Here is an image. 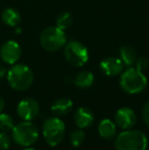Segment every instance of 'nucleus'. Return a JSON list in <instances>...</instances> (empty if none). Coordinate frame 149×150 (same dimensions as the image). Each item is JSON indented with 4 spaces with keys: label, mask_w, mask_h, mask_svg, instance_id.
Returning <instances> with one entry per match:
<instances>
[{
    "label": "nucleus",
    "mask_w": 149,
    "mask_h": 150,
    "mask_svg": "<svg viewBox=\"0 0 149 150\" xmlns=\"http://www.w3.org/2000/svg\"><path fill=\"white\" fill-rule=\"evenodd\" d=\"M147 137L139 130H125L115 139V150H146Z\"/></svg>",
    "instance_id": "f257e3e1"
},
{
    "label": "nucleus",
    "mask_w": 149,
    "mask_h": 150,
    "mask_svg": "<svg viewBox=\"0 0 149 150\" xmlns=\"http://www.w3.org/2000/svg\"><path fill=\"white\" fill-rule=\"evenodd\" d=\"M119 84L125 92L129 94H138L145 90L147 86V78L136 67H130L121 74Z\"/></svg>",
    "instance_id": "f03ea898"
},
{
    "label": "nucleus",
    "mask_w": 149,
    "mask_h": 150,
    "mask_svg": "<svg viewBox=\"0 0 149 150\" xmlns=\"http://www.w3.org/2000/svg\"><path fill=\"white\" fill-rule=\"evenodd\" d=\"M6 75L8 84L12 89L16 91L29 89L34 82V74L26 64H14Z\"/></svg>",
    "instance_id": "7ed1b4c3"
},
{
    "label": "nucleus",
    "mask_w": 149,
    "mask_h": 150,
    "mask_svg": "<svg viewBox=\"0 0 149 150\" xmlns=\"http://www.w3.org/2000/svg\"><path fill=\"white\" fill-rule=\"evenodd\" d=\"M11 133L14 142L23 147L31 146L39 138V130L30 120H24L16 125Z\"/></svg>",
    "instance_id": "20e7f679"
},
{
    "label": "nucleus",
    "mask_w": 149,
    "mask_h": 150,
    "mask_svg": "<svg viewBox=\"0 0 149 150\" xmlns=\"http://www.w3.org/2000/svg\"><path fill=\"white\" fill-rule=\"evenodd\" d=\"M66 33L58 27H48L40 35L41 46L50 52L59 50L66 45Z\"/></svg>",
    "instance_id": "39448f33"
},
{
    "label": "nucleus",
    "mask_w": 149,
    "mask_h": 150,
    "mask_svg": "<svg viewBox=\"0 0 149 150\" xmlns=\"http://www.w3.org/2000/svg\"><path fill=\"white\" fill-rule=\"evenodd\" d=\"M42 132L49 146H57L66 134V125L58 117H49L44 122Z\"/></svg>",
    "instance_id": "423d86ee"
},
{
    "label": "nucleus",
    "mask_w": 149,
    "mask_h": 150,
    "mask_svg": "<svg viewBox=\"0 0 149 150\" xmlns=\"http://www.w3.org/2000/svg\"><path fill=\"white\" fill-rule=\"evenodd\" d=\"M66 60L73 67H83L89 59V51L81 42L71 40L64 46Z\"/></svg>",
    "instance_id": "0eeeda50"
},
{
    "label": "nucleus",
    "mask_w": 149,
    "mask_h": 150,
    "mask_svg": "<svg viewBox=\"0 0 149 150\" xmlns=\"http://www.w3.org/2000/svg\"><path fill=\"white\" fill-rule=\"evenodd\" d=\"M20 55H22V49L20 44L13 40L6 41L0 48V57L7 64H14L18 62Z\"/></svg>",
    "instance_id": "6e6552de"
},
{
    "label": "nucleus",
    "mask_w": 149,
    "mask_h": 150,
    "mask_svg": "<svg viewBox=\"0 0 149 150\" xmlns=\"http://www.w3.org/2000/svg\"><path fill=\"white\" fill-rule=\"evenodd\" d=\"M40 110L39 103L33 98H25L22 101H20L18 105V117L24 120H32L38 115Z\"/></svg>",
    "instance_id": "1a4fd4ad"
},
{
    "label": "nucleus",
    "mask_w": 149,
    "mask_h": 150,
    "mask_svg": "<svg viewBox=\"0 0 149 150\" xmlns=\"http://www.w3.org/2000/svg\"><path fill=\"white\" fill-rule=\"evenodd\" d=\"M115 125L121 130H129L136 124L137 117L134 110L130 107H121L115 112Z\"/></svg>",
    "instance_id": "9d476101"
},
{
    "label": "nucleus",
    "mask_w": 149,
    "mask_h": 150,
    "mask_svg": "<svg viewBox=\"0 0 149 150\" xmlns=\"http://www.w3.org/2000/svg\"><path fill=\"white\" fill-rule=\"evenodd\" d=\"M125 64L117 57H106L100 62V69L107 77H115L124 71Z\"/></svg>",
    "instance_id": "9b49d317"
},
{
    "label": "nucleus",
    "mask_w": 149,
    "mask_h": 150,
    "mask_svg": "<svg viewBox=\"0 0 149 150\" xmlns=\"http://www.w3.org/2000/svg\"><path fill=\"white\" fill-rule=\"evenodd\" d=\"M75 124L80 129H87L91 127L94 122V115L92 110L88 107H80L76 110L75 115Z\"/></svg>",
    "instance_id": "f8f14e48"
},
{
    "label": "nucleus",
    "mask_w": 149,
    "mask_h": 150,
    "mask_svg": "<svg viewBox=\"0 0 149 150\" xmlns=\"http://www.w3.org/2000/svg\"><path fill=\"white\" fill-rule=\"evenodd\" d=\"M98 133L102 138L106 139V140H110L117 134V125L112 120L104 119L99 122Z\"/></svg>",
    "instance_id": "ddd939ff"
},
{
    "label": "nucleus",
    "mask_w": 149,
    "mask_h": 150,
    "mask_svg": "<svg viewBox=\"0 0 149 150\" xmlns=\"http://www.w3.org/2000/svg\"><path fill=\"white\" fill-rule=\"evenodd\" d=\"M73 109V101L68 98L57 99L51 105V110L57 117H62L70 112Z\"/></svg>",
    "instance_id": "4468645a"
},
{
    "label": "nucleus",
    "mask_w": 149,
    "mask_h": 150,
    "mask_svg": "<svg viewBox=\"0 0 149 150\" xmlns=\"http://www.w3.org/2000/svg\"><path fill=\"white\" fill-rule=\"evenodd\" d=\"M2 22L9 27H16L20 22V13L13 7H8L3 10L1 14Z\"/></svg>",
    "instance_id": "2eb2a0df"
},
{
    "label": "nucleus",
    "mask_w": 149,
    "mask_h": 150,
    "mask_svg": "<svg viewBox=\"0 0 149 150\" xmlns=\"http://www.w3.org/2000/svg\"><path fill=\"white\" fill-rule=\"evenodd\" d=\"M119 59L123 61L125 67H132L137 59V53L132 46H123L119 49Z\"/></svg>",
    "instance_id": "dca6fc26"
},
{
    "label": "nucleus",
    "mask_w": 149,
    "mask_h": 150,
    "mask_svg": "<svg viewBox=\"0 0 149 150\" xmlns=\"http://www.w3.org/2000/svg\"><path fill=\"white\" fill-rule=\"evenodd\" d=\"M74 83L77 87L81 88V89H86V88L91 87L92 84L94 83V76L91 71H83L77 75Z\"/></svg>",
    "instance_id": "f3484780"
},
{
    "label": "nucleus",
    "mask_w": 149,
    "mask_h": 150,
    "mask_svg": "<svg viewBox=\"0 0 149 150\" xmlns=\"http://www.w3.org/2000/svg\"><path fill=\"white\" fill-rule=\"evenodd\" d=\"M73 16L70 12H62L58 16L56 20V27H58L61 30H66L73 25Z\"/></svg>",
    "instance_id": "a211bd4d"
},
{
    "label": "nucleus",
    "mask_w": 149,
    "mask_h": 150,
    "mask_svg": "<svg viewBox=\"0 0 149 150\" xmlns=\"http://www.w3.org/2000/svg\"><path fill=\"white\" fill-rule=\"evenodd\" d=\"M14 122L13 119L7 113H1L0 112V130L2 132H9L13 129Z\"/></svg>",
    "instance_id": "6ab92c4d"
},
{
    "label": "nucleus",
    "mask_w": 149,
    "mask_h": 150,
    "mask_svg": "<svg viewBox=\"0 0 149 150\" xmlns=\"http://www.w3.org/2000/svg\"><path fill=\"white\" fill-rule=\"evenodd\" d=\"M85 140V133L83 132V129H76L70 135V141L73 146L79 147L83 144Z\"/></svg>",
    "instance_id": "aec40b11"
},
{
    "label": "nucleus",
    "mask_w": 149,
    "mask_h": 150,
    "mask_svg": "<svg viewBox=\"0 0 149 150\" xmlns=\"http://www.w3.org/2000/svg\"><path fill=\"white\" fill-rule=\"evenodd\" d=\"M10 146V138L6 132H0V150H7Z\"/></svg>",
    "instance_id": "412c9836"
},
{
    "label": "nucleus",
    "mask_w": 149,
    "mask_h": 150,
    "mask_svg": "<svg viewBox=\"0 0 149 150\" xmlns=\"http://www.w3.org/2000/svg\"><path fill=\"white\" fill-rule=\"evenodd\" d=\"M135 65H136L135 67L138 69V71H142V73H143L144 71H146V69H148L149 60L146 57H139V58H137V59H136Z\"/></svg>",
    "instance_id": "4be33fe9"
},
{
    "label": "nucleus",
    "mask_w": 149,
    "mask_h": 150,
    "mask_svg": "<svg viewBox=\"0 0 149 150\" xmlns=\"http://www.w3.org/2000/svg\"><path fill=\"white\" fill-rule=\"evenodd\" d=\"M142 117L145 122V124L149 127V100L145 103L143 107V110H142Z\"/></svg>",
    "instance_id": "5701e85b"
},
{
    "label": "nucleus",
    "mask_w": 149,
    "mask_h": 150,
    "mask_svg": "<svg viewBox=\"0 0 149 150\" xmlns=\"http://www.w3.org/2000/svg\"><path fill=\"white\" fill-rule=\"evenodd\" d=\"M6 74H7V71H6V69L3 67V65L0 64V79H2L3 77H5Z\"/></svg>",
    "instance_id": "b1692460"
},
{
    "label": "nucleus",
    "mask_w": 149,
    "mask_h": 150,
    "mask_svg": "<svg viewBox=\"0 0 149 150\" xmlns=\"http://www.w3.org/2000/svg\"><path fill=\"white\" fill-rule=\"evenodd\" d=\"M3 108H4V99L0 96V112L3 110Z\"/></svg>",
    "instance_id": "393cba45"
},
{
    "label": "nucleus",
    "mask_w": 149,
    "mask_h": 150,
    "mask_svg": "<svg viewBox=\"0 0 149 150\" xmlns=\"http://www.w3.org/2000/svg\"><path fill=\"white\" fill-rule=\"evenodd\" d=\"M23 150H35L34 148H30V147H26L25 149H23Z\"/></svg>",
    "instance_id": "a878e982"
}]
</instances>
